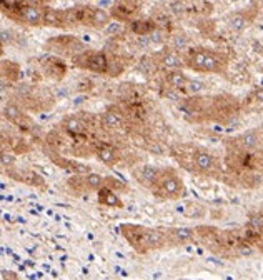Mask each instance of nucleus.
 <instances>
[{
	"label": "nucleus",
	"mask_w": 263,
	"mask_h": 280,
	"mask_svg": "<svg viewBox=\"0 0 263 280\" xmlns=\"http://www.w3.org/2000/svg\"><path fill=\"white\" fill-rule=\"evenodd\" d=\"M187 69L201 73H225L229 67V59L220 52L210 49H192L185 55Z\"/></svg>",
	"instance_id": "obj_1"
},
{
	"label": "nucleus",
	"mask_w": 263,
	"mask_h": 280,
	"mask_svg": "<svg viewBox=\"0 0 263 280\" xmlns=\"http://www.w3.org/2000/svg\"><path fill=\"white\" fill-rule=\"evenodd\" d=\"M150 192L160 200H178L187 195V187L177 170L172 167H162L159 178L152 185Z\"/></svg>",
	"instance_id": "obj_2"
},
{
	"label": "nucleus",
	"mask_w": 263,
	"mask_h": 280,
	"mask_svg": "<svg viewBox=\"0 0 263 280\" xmlns=\"http://www.w3.org/2000/svg\"><path fill=\"white\" fill-rule=\"evenodd\" d=\"M240 104L231 95H217L210 97L208 102V120L229 122L238 113Z\"/></svg>",
	"instance_id": "obj_3"
},
{
	"label": "nucleus",
	"mask_w": 263,
	"mask_h": 280,
	"mask_svg": "<svg viewBox=\"0 0 263 280\" xmlns=\"http://www.w3.org/2000/svg\"><path fill=\"white\" fill-rule=\"evenodd\" d=\"M73 65L87 72L107 75L108 70V55L97 50H83L78 55L73 57Z\"/></svg>",
	"instance_id": "obj_4"
},
{
	"label": "nucleus",
	"mask_w": 263,
	"mask_h": 280,
	"mask_svg": "<svg viewBox=\"0 0 263 280\" xmlns=\"http://www.w3.org/2000/svg\"><path fill=\"white\" fill-rule=\"evenodd\" d=\"M148 230L150 227L135 225V224H122L120 234L132 248L137 253H148L150 250V240H148Z\"/></svg>",
	"instance_id": "obj_5"
},
{
	"label": "nucleus",
	"mask_w": 263,
	"mask_h": 280,
	"mask_svg": "<svg viewBox=\"0 0 263 280\" xmlns=\"http://www.w3.org/2000/svg\"><path fill=\"white\" fill-rule=\"evenodd\" d=\"M263 143V130L260 129H250L247 132L231 137L225 142L227 148H233V150H258Z\"/></svg>",
	"instance_id": "obj_6"
},
{
	"label": "nucleus",
	"mask_w": 263,
	"mask_h": 280,
	"mask_svg": "<svg viewBox=\"0 0 263 280\" xmlns=\"http://www.w3.org/2000/svg\"><path fill=\"white\" fill-rule=\"evenodd\" d=\"M195 174L205 177H218V164L215 155L205 147L197 145L195 148Z\"/></svg>",
	"instance_id": "obj_7"
},
{
	"label": "nucleus",
	"mask_w": 263,
	"mask_h": 280,
	"mask_svg": "<svg viewBox=\"0 0 263 280\" xmlns=\"http://www.w3.org/2000/svg\"><path fill=\"white\" fill-rule=\"evenodd\" d=\"M45 47H49L52 52L60 55H70V57H75L80 52H83V43L78 40V38L72 37V35H62V37H55L50 38L49 43Z\"/></svg>",
	"instance_id": "obj_8"
},
{
	"label": "nucleus",
	"mask_w": 263,
	"mask_h": 280,
	"mask_svg": "<svg viewBox=\"0 0 263 280\" xmlns=\"http://www.w3.org/2000/svg\"><path fill=\"white\" fill-rule=\"evenodd\" d=\"M2 115H3V119H7L8 122H10V124H14L15 127H19L20 130L33 134L35 125H33L32 119H30L27 113H24V110H22V108L17 104L8 102V104L3 105Z\"/></svg>",
	"instance_id": "obj_9"
},
{
	"label": "nucleus",
	"mask_w": 263,
	"mask_h": 280,
	"mask_svg": "<svg viewBox=\"0 0 263 280\" xmlns=\"http://www.w3.org/2000/svg\"><path fill=\"white\" fill-rule=\"evenodd\" d=\"M195 143H178L170 148V155L177 160L182 169L195 174Z\"/></svg>",
	"instance_id": "obj_10"
},
{
	"label": "nucleus",
	"mask_w": 263,
	"mask_h": 280,
	"mask_svg": "<svg viewBox=\"0 0 263 280\" xmlns=\"http://www.w3.org/2000/svg\"><path fill=\"white\" fill-rule=\"evenodd\" d=\"M195 229V239L207 247L208 250H212L215 253L220 252V230L217 227L212 225H197Z\"/></svg>",
	"instance_id": "obj_11"
},
{
	"label": "nucleus",
	"mask_w": 263,
	"mask_h": 280,
	"mask_svg": "<svg viewBox=\"0 0 263 280\" xmlns=\"http://www.w3.org/2000/svg\"><path fill=\"white\" fill-rule=\"evenodd\" d=\"M142 3L143 0H115V2L112 3L110 15L115 20H120V22L130 20L132 17L142 8Z\"/></svg>",
	"instance_id": "obj_12"
},
{
	"label": "nucleus",
	"mask_w": 263,
	"mask_h": 280,
	"mask_svg": "<svg viewBox=\"0 0 263 280\" xmlns=\"http://www.w3.org/2000/svg\"><path fill=\"white\" fill-rule=\"evenodd\" d=\"M160 170L162 167H157V165H152V164H145V165H140V167L132 170V175L133 178L137 180V183H140L142 187L150 190L152 185L157 182L160 175Z\"/></svg>",
	"instance_id": "obj_13"
},
{
	"label": "nucleus",
	"mask_w": 263,
	"mask_h": 280,
	"mask_svg": "<svg viewBox=\"0 0 263 280\" xmlns=\"http://www.w3.org/2000/svg\"><path fill=\"white\" fill-rule=\"evenodd\" d=\"M94 154L97 155V159L102 162V164L108 165V167H115V165L122 159L120 150H118L115 145L108 143V142H97Z\"/></svg>",
	"instance_id": "obj_14"
},
{
	"label": "nucleus",
	"mask_w": 263,
	"mask_h": 280,
	"mask_svg": "<svg viewBox=\"0 0 263 280\" xmlns=\"http://www.w3.org/2000/svg\"><path fill=\"white\" fill-rule=\"evenodd\" d=\"M165 232L168 247H180L195 239V229H190V227H168Z\"/></svg>",
	"instance_id": "obj_15"
},
{
	"label": "nucleus",
	"mask_w": 263,
	"mask_h": 280,
	"mask_svg": "<svg viewBox=\"0 0 263 280\" xmlns=\"http://www.w3.org/2000/svg\"><path fill=\"white\" fill-rule=\"evenodd\" d=\"M157 64L165 70H175V69H182L187 67L185 65V57H182L178 54V50L172 49H165L157 55Z\"/></svg>",
	"instance_id": "obj_16"
},
{
	"label": "nucleus",
	"mask_w": 263,
	"mask_h": 280,
	"mask_svg": "<svg viewBox=\"0 0 263 280\" xmlns=\"http://www.w3.org/2000/svg\"><path fill=\"white\" fill-rule=\"evenodd\" d=\"M40 65L45 77L52 78V80H62L67 73V65L57 57H45L40 60Z\"/></svg>",
	"instance_id": "obj_17"
},
{
	"label": "nucleus",
	"mask_w": 263,
	"mask_h": 280,
	"mask_svg": "<svg viewBox=\"0 0 263 280\" xmlns=\"http://www.w3.org/2000/svg\"><path fill=\"white\" fill-rule=\"evenodd\" d=\"M90 127H92L90 124H85V122L77 115H70L67 119H64V122H62V130L67 132L70 137H73V139L87 135Z\"/></svg>",
	"instance_id": "obj_18"
},
{
	"label": "nucleus",
	"mask_w": 263,
	"mask_h": 280,
	"mask_svg": "<svg viewBox=\"0 0 263 280\" xmlns=\"http://www.w3.org/2000/svg\"><path fill=\"white\" fill-rule=\"evenodd\" d=\"M7 175L12 178H15V180H19V182H25V183H29V185L45 189V182H43V178L37 172H33V170H30V169L17 170V172H15V169H12V170H8Z\"/></svg>",
	"instance_id": "obj_19"
},
{
	"label": "nucleus",
	"mask_w": 263,
	"mask_h": 280,
	"mask_svg": "<svg viewBox=\"0 0 263 280\" xmlns=\"http://www.w3.org/2000/svg\"><path fill=\"white\" fill-rule=\"evenodd\" d=\"M49 157L55 165H59V167H62L64 170H68V172H72V174H89L90 172V169L85 167L83 164H78V162L72 160V159H65V157L57 154L54 150H50Z\"/></svg>",
	"instance_id": "obj_20"
},
{
	"label": "nucleus",
	"mask_w": 263,
	"mask_h": 280,
	"mask_svg": "<svg viewBox=\"0 0 263 280\" xmlns=\"http://www.w3.org/2000/svg\"><path fill=\"white\" fill-rule=\"evenodd\" d=\"M100 125L103 129H110V130H117V129H124L125 125V113L118 112V110H107L100 115Z\"/></svg>",
	"instance_id": "obj_21"
},
{
	"label": "nucleus",
	"mask_w": 263,
	"mask_h": 280,
	"mask_svg": "<svg viewBox=\"0 0 263 280\" xmlns=\"http://www.w3.org/2000/svg\"><path fill=\"white\" fill-rule=\"evenodd\" d=\"M99 204L105 205V207H113V209H124V202L120 200V197L117 195V190L110 189V187H102L97 190Z\"/></svg>",
	"instance_id": "obj_22"
},
{
	"label": "nucleus",
	"mask_w": 263,
	"mask_h": 280,
	"mask_svg": "<svg viewBox=\"0 0 263 280\" xmlns=\"http://www.w3.org/2000/svg\"><path fill=\"white\" fill-rule=\"evenodd\" d=\"M188 80L190 78L187 77V73H183L182 69H175V70H168V72L165 73V84H168L170 87H173V89L180 90L182 94H185V87L188 84Z\"/></svg>",
	"instance_id": "obj_23"
},
{
	"label": "nucleus",
	"mask_w": 263,
	"mask_h": 280,
	"mask_svg": "<svg viewBox=\"0 0 263 280\" xmlns=\"http://www.w3.org/2000/svg\"><path fill=\"white\" fill-rule=\"evenodd\" d=\"M43 25H45V27H54V29H65L64 10H57V8L47 7L45 12H43Z\"/></svg>",
	"instance_id": "obj_24"
},
{
	"label": "nucleus",
	"mask_w": 263,
	"mask_h": 280,
	"mask_svg": "<svg viewBox=\"0 0 263 280\" xmlns=\"http://www.w3.org/2000/svg\"><path fill=\"white\" fill-rule=\"evenodd\" d=\"M2 77L7 78L8 82L15 84L22 77V69L20 65L14 62V60H2Z\"/></svg>",
	"instance_id": "obj_25"
},
{
	"label": "nucleus",
	"mask_w": 263,
	"mask_h": 280,
	"mask_svg": "<svg viewBox=\"0 0 263 280\" xmlns=\"http://www.w3.org/2000/svg\"><path fill=\"white\" fill-rule=\"evenodd\" d=\"M252 24V17H250L247 12H235L229 17V25L231 30L235 32H242Z\"/></svg>",
	"instance_id": "obj_26"
},
{
	"label": "nucleus",
	"mask_w": 263,
	"mask_h": 280,
	"mask_svg": "<svg viewBox=\"0 0 263 280\" xmlns=\"http://www.w3.org/2000/svg\"><path fill=\"white\" fill-rule=\"evenodd\" d=\"M83 180H85L87 190H100L102 187H107V177H103L100 174H83Z\"/></svg>",
	"instance_id": "obj_27"
},
{
	"label": "nucleus",
	"mask_w": 263,
	"mask_h": 280,
	"mask_svg": "<svg viewBox=\"0 0 263 280\" xmlns=\"http://www.w3.org/2000/svg\"><path fill=\"white\" fill-rule=\"evenodd\" d=\"M110 19L112 15L107 14V12L103 10V8H94V12H92V22H90V27L94 29H103L107 27L108 24H110Z\"/></svg>",
	"instance_id": "obj_28"
},
{
	"label": "nucleus",
	"mask_w": 263,
	"mask_h": 280,
	"mask_svg": "<svg viewBox=\"0 0 263 280\" xmlns=\"http://www.w3.org/2000/svg\"><path fill=\"white\" fill-rule=\"evenodd\" d=\"M127 64H125V59L122 57H117V55H112L108 57V70H107V75L108 77H118L122 72L125 70Z\"/></svg>",
	"instance_id": "obj_29"
},
{
	"label": "nucleus",
	"mask_w": 263,
	"mask_h": 280,
	"mask_svg": "<svg viewBox=\"0 0 263 280\" xmlns=\"http://www.w3.org/2000/svg\"><path fill=\"white\" fill-rule=\"evenodd\" d=\"M129 29L137 35H147L155 30V24L150 20H132Z\"/></svg>",
	"instance_id": "obj_30"
},
{
	"label": "nucleus",
	"mask_w": 263,
	"mask_h": 280,
	"mask_svg": "<svg viewBox=\"0 0 263 280\" xmlns=\"http://www.w3.org/2000/svg\"><path fill=\"white\" fill-rule=\"evenodd\" d=\"M159 94H160L162 99H166V100H170V102H182L183 100L182 92L173 89V87H170L168 84H165V82H164V85L160 87Z\"/></svg>",
	"instance_id": "obj_31"
},
{
	"label": "nucleus",
	"mask_w": 263,
	"mask_h": 280,
	"mask_svg": "<svg viewBox=\"0 0 263 280\" xmlns=\"http://www.w3.org/2000/svg\"><path fill=\"white\" fill-rule=\"evenodd\" d=\"M0 164H2V169L3 170H12L15 167V164H17V157L14 154H10V152H5L3 150L2 152V155H0Z\"/></svg>",
	"instance_id": "obj_32"
},
{
	"label": "nucleus",
	"mask_w": 263,
	"mask_h": 280,
	"mask_svg": "<svg viewBox=\"0 0 263 280\" xmlns=\"http://www.w3.org/2000/svg\"><path fill=\"white\" fill-rule=\"evenodd\" d=\"M203 89H205L203 82L190 78V80H188V84H187V87H185V94H188V95H198Z\"/></svg>",
	"instance_id": "obj_33"
},
{
	"label": "nucleus",
	"mask_w": 263,
	"mask_h": 280,
	"mask_svg": "<svg viewBox=\"0 0 263 280\" xmlns=\"http://www.w3.org/2000/svg\"><path fill=\"white\" fill-rule=\"evenodd\" d=\"M172 47L175 50H183L188 47V38L185 37V34H177L172 38Z\"/></svg>",
	"instance_id": "obj_34"
},
{
	"label": "nucleus",
	"mask_w": 263,
	"mask_h": 280,
	"mask_svg": "<svg viewBox=\"0 0 263 280\" xmlns=\"http://www.w3.org/2000/svg\"><path fill=\"white\" fill-rule=\"evenodd\" d=\"M12 43V32L7 29H2V45H10Z\"/></svg>",
	"instance_id": "obj_35"
},
{
	"label": "nucleus",
	"mask_w": 263,
	"mask_h": 280,
	"mask_svg": "<svg viewBox=\"0 0 263 280\" xmlns=\"http://www.w3.org/2000/svg\"><path fill=\"white\" fill-rule=\"evenodd\" d=\"M2 279H19V275H15V272H10V270H3L2 272Z\"/></svg>",
	"instance_id": "obj_36"
}]
</instances>
